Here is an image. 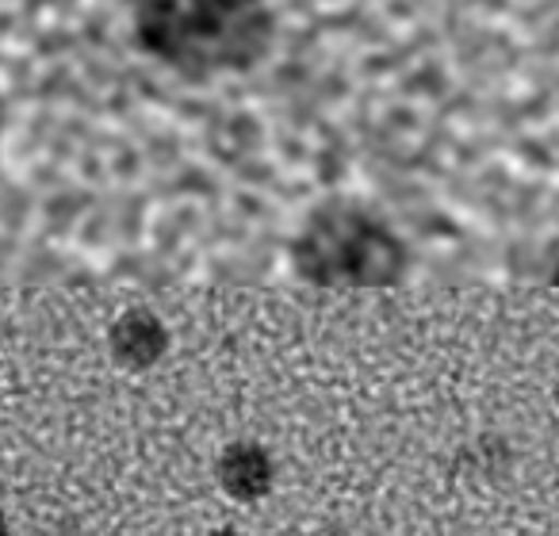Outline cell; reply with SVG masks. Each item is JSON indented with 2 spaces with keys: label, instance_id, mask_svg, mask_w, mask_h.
<instances>
[{
  "label": "cell",
  "instance_id": "obj_1",
  "mask_svg": "<svg viewBox=\"0 0 559 536\" xmlns=\"http://www.w3.org/2000/svg\"><path fill=\"white\" fill-rule=\"evenodd\" d=\"M146 58L185 81L249 73L276 47L272 0H127Z\"/></svg>",
  "mask_w": 559,
  "mask_h": 536
},
{
  "label": "cell",
  "instance_id": "obj_2",
  "mask_svg": "<svg viewBox=\"0 0 559 536\" xmlns=\"http://www.w3.org/2000/svg\"><path fill=\"white\" fill-rule=\"evenodd\" d=\"M299 269L322 284H388L403 273L395 234L360 211L319 215L296 246Z\"/></svg>",
  "mask_w": 559,
  "mask_h": 536
},
{
  "label": "cell",
  "instance_id": "obj_3",
  "mask_svg": "<svg viewBox=\"0 0 559 536\" xmlns=\"http://www.w3.org/2000/svg\"><path fill=\"white\" fill-rule=\"evenodd\" d=\"M215 483L234 502H264L276 487V460L261 441H230L215 460Z\"/></svg>",
  "mask_w": 559,
  "mask_h": 536
},
{
  "label": "cell",
  "instance_id": "obj_4",
  "mask_svg": "<svg viewBox=\"0 0 559 536\" xmlns=\"http://www.w3.org/2000/svg\"><path fill=\"white\" fill-rule=\"evenodd\" d=\"M169 349V330L154 311H127L111 330V353L127 368H150Z\"/></svg>",
  "mask_w": 559,
  "mask_h": 536
},
{
  "label": "cell",
  "instance_id": "obj_5",
  "mask_svg": "<svg viewBox=\"0 0 559 536\" xmlns=\"http://www.w3.org/2000/svg\"><path fill=\"white\" fill-rule=\"evenodd\" d=\"M207 536H249V533H241V528H234V525H218V528H211Z\"/></svg>",
  "mask_w": 559,
  "mask_h": 536
}]
</instances>
